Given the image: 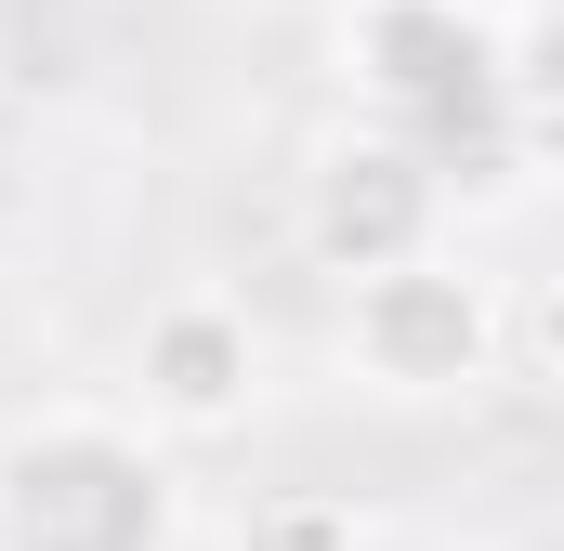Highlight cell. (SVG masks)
Wrapping results in <instances>:
<instances>
[{"mask_svg":"<svg viewBox=\"0 0 564 551\" xmlns=\"http://www.w3.org/2000/svg\"><path fill=\"white\" fill-rule=\"evenodd\" d=\"M459 13H486V26H539V0H459Z\"/></svg>","mask_w":564,"mask_h":551,"instance_id":"obj_5","label":"cell"},{"mask_svg":"<svg viewBox=\"0 0 564 551\" xmlns=\"http://www.w3.org/2000/svg\"><path fill=\"white\" fill-rule=\"evenodd\" d=\"M250 408H263V328H250V302L171 289L132 328V420L158 446H224V433H250Z\"/></svg>","mask_w":564,"mask_h":551,"instance_id":"obj_3","label":"cell"},{"mask_svg":"<svg viewBox=\"0 0 564 551\" xmlns=\"http://www.w3.org/2000/svg\"><path fill=\"white\" fill-rule=\"evenodd\" d=\"M341 381L381 395V408H446V395H486L499 381V289L459 263L446 237L408 263L341 276Z\"/></svg>","mask_w":564,"mask_h":551,"instance_id":"obj_2","label":"cell"},{"mask_svg":"<svg viewBox=\"0 0 564 551\" xmlns=\"http://www.w3.org/2000/svg\"><path fill=\"white\" fill-rule=\"evenodd\" d=\"M433 224H446V184H433V158L394 132V119L315 144V171H302V250L328 276L408 263V250H433Z\"/></svg>","mask_w":564,"mask_h":551,"instance_id":"obj_4","label":"cell"},{"mask_svg":"<svg viewBox=\"0 0 564 551\" xmlns=\"http://www.w3.org/2000/svg\"><path fill=\"white\" fill-rule=\"evenodd\" d=\"M0 551H184V460L132 408H13Z\"/></svg>","mask_w":564,"mask_h":551,"instance_id":"obj_1","label":"cell"}]
</instances>
